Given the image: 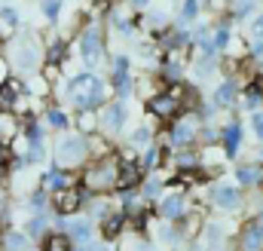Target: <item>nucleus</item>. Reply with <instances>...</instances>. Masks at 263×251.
<instances>
[{"instance_id": "nucleus-1", "label": "nucleus", "mask_w": 263, "mask_h": 251, "mask_svg": "<svg viewBox=\"0 0 263 251\" xmlns=\"http://www.w3.org/2000/svg\"><path fill=\"white\" fill-rule=\"evenodd\" d=\"M67 95H70L83 111H92L95 104H101V98H104V86H101L95 77H77V80L67 86Z\"/></svg>"}, {"instance_id": "nucleus-2", "label": "nucleus", "mask_w": 263, "mask_h": 251, "mask_svg": "<svg viewBox=\"0 0 263 251\" xmlns=\"http://www.w3.org/2000/svg\"><path fill=\"white\" fill-rule=\"evenodd\" d=\"M89 156V147H86V138L83 135H67L59 141V166H80L83 159Z\"/></svg>"}, {"instance_id": "nucleus-3", "label": "nucleus", "mask_w": 263, "mask_h": 251, "mask_svg": "<svg viewBox=\"0 0 263 251\" xmlns=\"http://www.w3.org/2000/svg\"><path fill=\"white\" fill-rule=\"evenodd\" d=\"M83 184H86L89 190H107V187H114V184H117V166H114V163H98V166L86 169Z\"/></svg>"}, {"instance_id": "nucleus-4", "label": "nucleus", "mask_w": 263, "mask_h": 251, "mask_svg": "<svg viewBox=\"0 0 263 251\" xmlns=\"http://www.w3.org/2000/svg\"><path fill=\"white\" fill-rule=\"evenodd\" d=\"M80 49H83V59L86 64H98V56H101V34L95 28H89L80 40Z\"/></svg>"}, {"instance_id": "nucleus-5", "label": "nucleus", "mask_w": 263, "mask_h": 251, "mask_svg": "<svg viewBox=\"0 0 263 251\" xmlns=\"http://www.w3.org/2000/svg\"><path fill=\"white\" fill-rule=\"evenodd\" d=\"M178 107H181V101H178V98H172L168 92H162V95L150 98V114H153V117H159V120H168Z\"/></svg>"}, {"instance_id": "nucleus-6", "label": "nucleus", "mask_w": 263, "mask_h": 251, "mask_svg": "<svg viewBox=\"0 0 263 251\" xmlns=\"http://www.w3.org/2000/svg\"><path fill=\"white\" fill-rule=\"evenodd\" d=\"M196 138V120L193 117H184V120H178L175 129H172V144H190Z\"/></svg>"}, {"instance_id": "nucleus-7", "label": "nucleus", "mask_w": 263, "mask_h": 251, "mask_svg": "<svg viewBox=\"0 0 263 251\" xmlns=\"http://www.w3.org/2000/svg\"><path fill=\"white\" fill-rule=\"evenodd\" d=\"M59 230L67 233V236H73V239H86L89 242V236H92V227H89V221L86 218H73V221H59Z\"/></svg>"}, {"instance_id": "nucleus-8", "label": "nucleus", "mask_w": 263, "mask_h": 251, "mask_svg": "<svg viewBox=\"0 0 263 251\" xmlns=\"http://www.w3.org/2000/svg\"><path fill=\"white\" fill-rule=\"evenodd\" d=\"M138 178H141V166L132 163V159H123V169L117 172V187L120 190H132L135 184H138Z\"/></svg>"}, {"instance_id": "nucleus-9", "label": "nucleus", "mask_w": 263, "mask_h": 251, "mask_svg": "<svg viewBox=\"0 0 263 251\" xmlns=\"http://www.w3.org/2000/svg\"><path fill=\"white\" fill-rule=\"evenodd\" d=\"M80 202H83V190L67 187V190H59V193H55V208H59V211H77Z\"/></svg>"}, {"instance_id": "nucleus-10", "label": "nucleus", "mask_w": 263, "mask_h": 251, "mask_svg": "<svg viewBox=\"0 0 263 251\" xmlns=\"http://www.w3.org/2000/svg\"><path fill=\"white\" fill-rule=\"evenodd\" d=\"M184 211H187V202H184L181 193H175V196H168V199L159 202V214L162 218H184Z\"/></svg>"}, {"instance_id": "nucleus-11", "label": "nucleus", "mask_w": 263, "mask_h": 251, "mask_svg": "<svg viewBox=\"0 0 263 251\" xmlns=\"http://www.w3.org/2000/svg\"><path fill=\"white\" fill-rule=\"evenodd\" d=\"M15 67L18 70H37V49L31 43L15 46Z\"/></svg>"}, {"instance_id": "nucleus-12", "label": "nucleus", "mask_w": 263, "mask_h": 251, "mask_svg": "<svg viewBox=\"0 0 263 251\" xmlns=\"http://www.w3.org/2000/svg\"><path fill=\"white\" fill-rule=\"evenodd\" d=\"M129 86H132V80H129V59H117V62H114V89H117L120 95H126V92H129Z\"/></svg>"}, {"instance_id": "nucleus-13", "label": "nucleus", "mask_w": 263, "mask_h": 251, "mask_svg": "<svg viewBox=\"0 0 263 251\" xmlns=\"http://www.w3.org/2000/svg\"><path fill=\"white\" fill-rule=\"evenodd\" d=\"M211 199L220 205V208H239V190H233V187H214L211 190Z\"/></svg>"}, {"instance_id": "nucleus-14", "label": "nucleus", "mask_w": 263, "mask_h": 251, "mask_svg": "<svg viewBox=\"0 0 263 251\" xmlns=\"http://www.w3.org/2000/svg\"><path fill=\"white\" fill-rule=\"evenodd\" d=\"M123 123H126V107H123V104H110V107L104 111V117H101V126L110 129V132L120 129Z\"/></svg>"}, {"instance_id": "nucleus-15", "label": "nucleus", "mask_w": 263, "mask_h": 251, "mask_svg": "<svg viewBox=\"0 0 263 251\" xmlns=\"http://www.w3.org/2000/svg\"><path fill=\"white\" fill-rule=\"evenodd\" d=\"M242 248L245 251H260L263 248V224H251L242 236Z\"/></svg>"}, {"instance_id": "nucleus-16", "label": "nucleus", "mask_w": 263, "mask_h": 251, "mask_svg": "<svg viewBox=\"0 0 263 251\" xmlns=\"http://www.w3.org/2000/svg\"><path fill=\"white\" fill-rule=\"evenodd\" d=\"M239 144H242V129L233 123L223 129V150L230 153V156H236V150H239Z\"/></svg>"}, {"instance_id": "nucleus-17", "label": "nucleus", "mask_w": 263, "mask_h": 251, "mask_svg": "<svg viewBox=\"0 0 263 251\" xmlns=\"http://www.w3.org/2000/svg\"><path fill=\"white\" fill-rule=\"evenodd\" d=\"M236 95H239V89H236V83L230 80V83H220V86H217V95H214V101L230 107V104L236 101Z\"/></svg>"}, {"instance_id": "nucleus-18", "label": "nucleus", "mask_w": 263, "mask_h": 251, "mask_svg": "<svg viewBox=\"0 0 263 251\" xmlns=\"http://www.w3.org/2000/svg\"><path fill=\"white\" fill-rule=\"evenodd\" d=\"M43 181H46V187H49V190H67V187H70V175H67V172H59V169H55V172H49Z\"/></svg>"}, {"instance_id": "nucleus-19", "label": "nucleus", "mask_w": 263, "mask_h": 251, "mask_svg": "<svg viewBox=\"0 0 263 251\" xmlns=\"http://www.w3.org/2000/svg\"><path fill=\"white\" fill-rule=\"evenodd\" d=\"M187 43H190V34H181V31H168L162 37V46H168V49H181Z\"/></svg>"}, {"instance_id": "nucleus-20", "label": "nucleus", "mask_w": 263, "mask_h": 251, "mask_svg": "<svg viewBox=\"0 0 263 251\" xmlns=\"http://www.w3.org/2000/svg\"><path fill=\"white\" fill-rule=\"evenodd\" d=\"M120 230H123V214H107L104 218V236L114 239V236H120Z\"/></svg>"}, {"instance_id": "nucleus-21", "label": "nucleus", "mask_w": 263, "mask_h": 251, "mask_svg": "<svg viewBox=\"0 0 263 251\" xmlns=\"http://www.w3.org/2000/svg\"><path fill=\"white\" fill-rule=\"evenodd\" d=\"M236 178H239V184H257V178H260V172H257L254 166H239V172H236Z\"/></svg>"}, {"instance_id": "nucleus-22", "label": "nucleus", "mask_w": 263, "mask_h": 251, "mask_svg": "<svg viewBox=\"0 0 263 251\" xmlns=\"http://www.w3.org/2000/svg\"><path fill=\"white\" fill-rule=\"evenodd\" d=\"M25 245H28V242H25V236H22V233H6V236H3V248L25 251Z\"/></svg>"}, {"instance_id": "nucleus-23", "label": "nucleus", "mask_w": 263, "mask_h": 251, "mask_svg": "<svg viewBox=\"0 0 263 251\" xmlns=\"http://www.w3.org/2000/svg\"><path fill=\"white\" fill-rule=\"evenodd\" d=\"M199 15V0H184L181 6V22H193Z\"/></svg>"}, {"instance_id": "nucleus-24", "label": "nucleus", "mask_w": 263, "mask_h": 251, "mask_svg": "<svg viewBox=\"0 0 263 251\" xmlns=\"http://www.w3.org/2000/svg\"><path fill=\"white\" fill-rule=\"evenodd\" d=\"M77 123H80V129H83V132H92V129L98 126V120H95V114H92V111H83Z\"/></svg>"}, {"instance_id": "nucleus-25", "label": "nucleus", "mask_w": 263, "mask_h": 251, "mask_svg": "<svg viewBox=\"0 0 263 251\" xmlns=\"http://www.w3.org/2000/svg\"><path fill=\"white\" fill-rule=\"evenodd\" d=\"M227 43H230V31H227V28H217L214 40H211V49H223Z\"/></svg>"}, {"instance_id": "nucleus-26", "label": "nucleus", "mask_w": 263, "mask_h": 251, "mask_svg": "<svg viewBox=\"0 0 263 251\" xmlns=\"http://www.w3.org/2000/svg\"><path fill=\"white\" fill-rule=\"evenodd\" d=\"M0 19H3V25H18V9L3 6V9H0Z\"/></svg>"}, {"instance_id": "nucleus-27", "label": "nucleus", "mask_w": 263, "mask_h": 251, "mask_svg": "<svg viewBox=\"0 0 263 251\" xmlns=\"http://www.w3.org/2000/svg\"><path fill=\"white\" fill-rule=\"evenodd\" d=\"M43 12H46V19H59V12H62V0H46V3H43Z\"/></svg>"}, {"instance_id": "nucleus-28", "label": "nucleus", "mask_w": 263, "mask_h": 251, "mask_svg": "<svg viewBox=\"0 0 263 251\" xmlns=\"http://www.w3.org/2000/svg\"><path fill=\"white\" fill-rule=\"evenodd\" d=\"M135 147H141V144H150V129H138V132H132L129 138Z\"/></svg>"}, {"instance_id": "nucleus-29", "label": "nucleus", "mask_w": 263, "mask_h": 251, "mask_svg": "<svg viewBox=\"0 0 263 251\" xmlns=\"http://www.w3.org/2000/svg\"><path fill=\"white\" fill-rule=\"evenodd\" d=\"M43 230H46V218H34V221L28 224V233H31V236H43Z\"/></svg>"}, {"instance_id": "nucleus-30", "label": "nucleus", "mask_w": 263, "mask_h": 251, "mask_svg": "<svg viewBox=\"0 0 263 251\" xmlns=\"http://www.w3.org/2000/svg\"><path fill=\"white\" fill-rule=\"evenodd\" d=\"M62 56H65V43H62V40H55V43H52V49H49V64H59Z\"/></svg>"}, {"instance_id": "nucleus-31", "label": "nucleus", "mask_w": 263, "mask_h": 251, "mask_svg": "<svg viewBox=\"0 0 263 251\" xmlns=\"http://www.w3.org/2000/svg\"><path fill=\"white\" fill-rule=\"evenodd\" d=\"M159 156H162V153H159V150H156V147H150V150H147V156H144V163H141V166H144V169H153V166H156V163H159Z\"/></svg>"}, {"instance_id": "nucleus-32", "label": "nucleus", "mask_w": 263, "mask_h": 251, "mask_svg": "<svg viewBox=\"0 0 263 251\" xmlns=\"http://www.w3.org/2000/svg\"><path fill=\"white\" fill-rule=\"evenodd\" d=\"M205 242H211V245L220 242V227H217V224H208V227H205Z\"/></svg>"}, {"instance_id": "nucleus-33", "label": "nucleus", "mask_w": 263, "mask_h": 251, "mask_svg": "<svg viewBox=\"0 0 263 251\" xmlns=\"http://www.w3.org/2000/svg\"><path fill=\"white\" fill-rule=\"evenodd\" d=\"M49 123L55 126V129H65V126H67L65 111H49Z\"/></svg>"}, {"instance_id": "nucleus-34", "label": "nucleus", "mask_w": 263, "mask_h": 251, "mask_svg": "<svg viewBox=\"0 0 263 251\" xmlns=\"http://www.w3.org/2000/svg\"><path fill=\"white\" fill-rule=\"evenodd\" d=\"M211 70H214L211 56H208V59H199V64H196V74H199V77H205V74H211Z\"/></svg>"}, {"instance_id": "nucleus-35", "label": "nucleus", "mask_w": 263, "mask_h": 251, "mask_svg": "<svg viewBox=\"0 0 263 251\" xmlns=\"http://www.w3.org/2000/svg\"><path fill=\"white\" fill-rule=\"evenodd\" d=\"M46 251H67V245H65V236H52V239L46 242Z\"/></svg>"}, {"instance_id": "nucleus-36", "label": "nucleus", "mask_w": 263, "mask_h": 251, "mask_svg": "<svg viewBox=\"0 0 263 251\" xmlns=\"http://www.w3.org/2000/svg\"><path fill=\"white\" fill-rule=\"evenodd\" d=\"M159 187H162V184H159V178L144 181V196H156V193H159Z\"/></svg>"}, {"instance_id": "nucleus-37", "label": "nucleus", "mask_w": 263, "mask_h": 251, "mask_svg": "<svg viewBox=\"0 0 263 251\" xmlns=\"http://www.w3.org/2000/svg\"><path fill=\"white\" fill-rule=\"evenodd\" d=\"M178 166H181V169H193V166H196V156H193V153H181V156H178Z\"/></svg>"}, {"instance_id": "nucleus-38", "label": "nucleus", "mask_w": 263, "mask_h": 251, "mask_svg": "<svg viewBox=\"0 0 263 251\" xmlns=\"http://www.w3.org/2000/svg\"><path fill=\"white\" fill-rule=\"evenodd\" d=\"M251 126H254V132H257V138L263 141V111H257V114L251 117Z\"/></svg>"}, {"instance_id": "nucleus-39", "label": "nucleus", "mask_w": 263, "mask_h": 251, "mask_svg": "<svg viewBox=\"0 0 263 251\" xmlns=\"http://www.w3.org/2000/svg\"><path fill=\"white\" fill-rule=\"evenodd\" d=\"M260 104V92H257V86H251L248 89V107H257Z\"/></svg>"}, {"instance_id": "nucleus-40", "label": "nucleus", "mask_w": 263, "mask_h": 251, "mask_svg": "<svg viewBox=\"0 0 263 251\" xmlns=\"http://www.w3.org/2000/svg\"><path fill=\"white\" fill-rule=\"evenodd\" d=\"M251 31H254V37H257V40L263 37V12L257 15V19H254V25H251Z\"/></svg>"}, {"instance_id": "nucleus-41", "label": "nucleus", "mask_w": 263, "mask_h": 251, "mask_svg": "<svg viewBox=\"0 0 263 251\" xmlns=\"http://www.w3.org/2000/svg\"><path fill=\"white\" fill-rule=\"evenodd\" d=\"M196 227H199L196 218H187V224H184V230H187V233H184V236H193V230H196Z\"/></svg>"}, {"instance_id": "nucleus-42", "label": "nucleus", "mask_w": 263, "mask_h": 251, "mask_svg": "<svg viewBox=\"0 0 263 251\" xmlns=\"http://www.w3.org/2000/svg\"><path fill=\"white\" fill-rule=\"evenodd\" d=\"M31 202H34V208H40V205L46 202V196H43V193H34V196H31Z\"/></svg>"}, {"instance_id": "nucleus-43", "label": "nucleus", "mask_w": 263, "mask_h": 251, "mask_svg": "<svg viewBox=\"0 0 263 251\" xmlns=\"http://www.w3.org/2000/svg\"><path fill=\"white\" fill-rule=\"evenodd\" d=\"M202 135H205V141H208V144H214V141H217V132H211V129H208V132H202Z\"/></svg>"}, {"instance_id": "nucleus-44", "label": "nucleus", "mask_w": 263, "mask_h": 251, "mask_svg": "<svg viewBox=\"0 0 263 251\" xmlns=\"http://www.w3.org/2000/svg\"><path fill=\"white\" fill-rule=\"evenodd\" d=\"M3 163H6V147L0 144V166H3Z\"/></svg>"}, {"instance_id": "nucleus-45", "label": "nucleus", "mask_w": 263, "mask_h": 251, "mask_svg": "<svg viewBox=\"0 0 263 251\" xmlns=\"http://www.w3.org/2000/svg\"><path fill=\"white\" fill-rule=\"evenodd\" d=\"M132 3H135V6H144V3H147V0H132Z\"/></svg>"}, {"instance_id": "nucleus-46", "label": "nucleus", "mask_w": 263, "mask_h": 251, "mask_svg": "<svg viewBox=\"0 0 263 251\" xmlns=\"http://www.w3.org/2000/svg\"><path fill=\"white\" fill-rule=\"evenodd\" d=\"M257 181H260V184H263V172H260V178H257Z\"/></svg>"}, {"instance_id": "nucleus-47", "label": "nucleus", "mask_w": 263, "mask_h": 251, "mask_svg": "<svg viewBox=\"0 0 263 251\" xmlns=\"http://www.w3.org/2000/svg\"><path fill=\"white\" fill-rule=\"evenodd\" d=\"M80 251H86V248H80Z\"/></svg>"}]
</instances>
